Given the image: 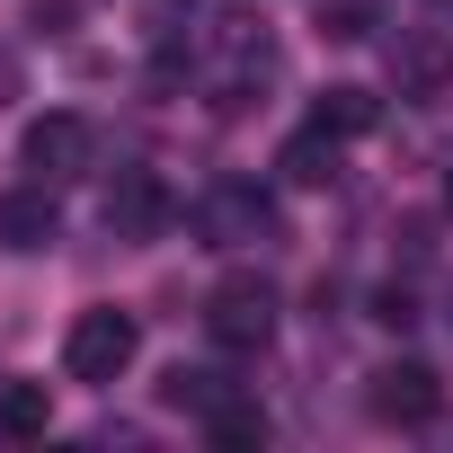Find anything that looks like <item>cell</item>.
Listing matches in <instances>:
<instances>
[{"label":"cell","instance_id":"cell-14","mask_svg":"<svg viewBox=\"0 0 453 453\" xmlns=\"http://www.w3.org/2000/svg\"><path fill=\"white\" fill-rule=\"evenodd\" d=\"M444 204H453V178H444Z\"/></svg>","mask_w":453,"mask_h":453},{"label":"cell","instance_id":"cell-3","mask_svg":"<svg viewBox=\"0 0 453 453\" xmlns=\"http://www.w3.org/2000/svg\"><path fill=\"white\" fill-rule=\"evenodd\" d=\"M276 81V36L258 19H213V107H250V89Z\"/></svg>","mask_w":453,"mask_h":453},{"label":"cell","instance_id":"cell-10","mask_svg":"<svg viewBox=\"0 0 453 453\" xmlns=\"http://www.w3.org/2000/svg\"><path fill=\"white\" fill-rule=\"evenodd\" d=\"M276 169L294 178V187H329L338 178V134H320V125H303L285 151H276Z\"/></svg>","mask_w":453,"mask_h":453},{"label":"cell","instance_id":"cell-12","mask_svg":"<svg viewBox=\"0 0 453 453\" xmlns=\"http://www.w3.org/2000/svg\"><path fill=\"white\" fill-rule=\"evenodd\" d=\"M204 435H213V444H267V409L222 400V409H204Z\"/></svg>","mask_w":453,"mask_h":453},{"label":"cell","instance_id":"cell-1","mask_svg":"<svg viewBox=\"0 0 453 453\" xmlns=\"http://www.w3.org/2000/svg\"><path fill=\"white\" fill-rule=\"evenodd\" d=\"M134 356H142V320L134 311H116V303H98V311H81L72 320V338H63V373L72 382H125L134 373Z\"/></svg>","mask_w":453,"mask_h":453},{"label":"cell","instance_id":"cell-13","mask_svg":"<svg viewBox=\"0 0 453 453\" xmlns=\"http://www.w3.org/2000/svg\"><path fill=\"white\" fill-rule=\"evenodd\" d=\"M373 320H391V329H409V320H418V303H409L400 285H382V303H373Z\"/></svg>","mask_w":453,"mask_h":453},{"label":"cell","instance_id":"cell-2","mask_svg":"<svg viewBox=\"0 0 453 453\" xmlns=\"http://www.w3.org/2000/svg\"><path fill=\"white\" fill-rule=\"evenodd\" d=\"M204 338H213L222 356H258V347L276 338V285H267V276H222V285L204 294Z\"/></svg>","mask_w":453,"mask_h":453},{"label":"cell","instance_id":"cell-6","mask_svg":"<svg viewBox=\"0 0 453 453\" xmlns=\"http://www.w3.org/2000/svg\"><path fill=\"white\" fill-rule=\"evenodd\" d=\"M365 409H373L382 426H426V418L444 409V382H435L426 365H382L373 391H365Z\"/></svg>","mask_w":453,"mask_h":453},{"label":"cell","instance_id":"cell-5","mask_svg":"<svg viewBox=\"0 0 453 453\" xmlns=\"http://www.w3.org/2000/svg\"><path fill=\"white\" fill-rule=\"evenodd\" d=\"M196 232H204V250H241V241H267V232H276V204H267L258 187H213V196L196 204Z\"/></svg>","mask_w":453,"mask_h":453},{"label":"cell","instance_id":"cell-9","mask_svg":"<svg viewBox=\"0 0 453 453\" xmlns=\"http://www.w3.org/2000/svg\"><path fill=\"white\" fill-rule=\"evenodd\" d=\"M45 426H54L45 382H0V444H36Z\"/></svg>","mask_w":453,"mask_h":453},{"label":"cell","instance_id":"cell-7","mask_svg":"<svg viewBox=\"0 0 453 453\" xmlns=\"http://www.w3.org/2000/svg\"><path fill=\"white\" fill-rule=\"evenodd\" d=\"M54 232H63V213H54V187H45V178H27V187L0 196V250H10V258L54 250Z\"/></svg>","mask_w":453,"mask_h":453},{"label":"cell","instance_id":"cell-11","mask_svg":"<svg viewBox=\"0 0 453 453\" xmlns=\"http://www.w3.org/2000/svg\"><path fill=\"white\" fill-rule=\"evenodd\" d=\"M373 89H320V107H311V125L320 134H338V142H356V134H373Z\"/></svg>","mask_w":453,"mask_h":453},{"label":"cell","instance_id":"cell-4","mask_svg":"<svg viewBox=\"0 0 453 453\" xmlns=\"http://www.w3.org/2000/svg\"><path fill=\"white\" fill-rule=\"evenodd\" d=\"M19 160H27V178H45V187L89 178V160H98V125L72 116V107H54V116H36V125L19 134Z\"/></svg>","mask_w":453,"mask_h":453},{"label":"cell","instance_id":"cell-8","mask_svg":"<svg viewBox=\"0 0 453 453\" xmlns=\"http://www.w3.org/2000/svg\"><path fill=\"white\" fill-rule=\"evenodd\" d=\"M98 213H107V232H116V241H151L160 222H169V196H160L151 169H116V187H107Z\"/></svg>","mask_w":453,"mask_h":453}]
</instances>
